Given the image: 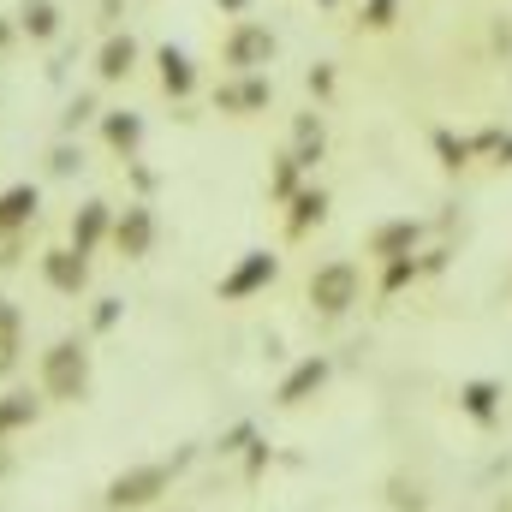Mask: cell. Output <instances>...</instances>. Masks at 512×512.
<instances>
[{
    "label": "cell",
    "mask_w": 512,
    "mask_h": 512,
    "mask_svg": "<svg viewBox=\"0 0 512 512\" xmlns=\"http://www.w3.org/2000/svg\"><path fill=\"white\" fill-rule=\"evenodd\" d=\"M114 322H120V298H96V310H90V328H96V334H108Z\"/></svg>",
    "instance_id": "4316f807"
},
{
    "label": "cell",
    "mask_w": 512,
    "mask_h": 512,
    "mask_svg": "<svg viewBox=\"0 0 512 512\" xmlns=\"http://www.w3.org/2000/svg\"><path fill=\"white\" fill-rule=\"evenodd\" d=\"M0 310H6V304H0Z\"/></svg>",
    "instance_id": "d6a6232c"
},
{
    "label": "cell",
    "mask_w": 512,
    "mask_h": 512,
    "mask_svg": "<svg viewBox=\"0 0 512 512\" xmlns=\"http://www.w3.org/2000/svg\"><path fill=\"white\" fill-rule=\"evenodd\" d=\"M328 376H334V364H328V358H322V352H316V358H304V364H298V370H292V376H286V382L274 387V399H280V405H286V411H298V405H304V399H316V393H322V387H328Z\"/></svg>",
    "instance_id": "52a82bcc"
},
{
    "label": "cell",
    "mask_w": 512,
    "mask_h": 512,
    "mask_svg": "<svg viewBox=\"0 0 512 512\" xmlns=\"http://www.w3.org/2000/svg\"><path fill=\"white\" fill-rule=\"evenodd\" d=\"M131 66H137V42H131V36H108V42H102V54H96L102 84H120V78H131Z\"/></svg>",
    "instance_id": "e0dca14e"
},
{
    "label": "cell",
    "mask_w": 512,
    "mask_h": 512,
    "mask_svg": "<svg viewBox=\"0 0 512 512\" xmlns=\"http://www.w3.org/2000/svg\"><path fill=\"white\" fill-rule=\"evenodd\" d=\"M36 382H42V399H60V405H78L90 393V352L78 340H54L36 364Z\"/></svg>",
    "instance_id": "6da1fadb"
},
{
    "label": "cell",
    "mask_w": 512,
    "mask_h": 512,
    "mask_svg": "<svg viewBox=\"0 0 512 512\" xmlns=\"http://www.w3.org/2000/svg\"><path fill=\"white\" fill-rule=\"evenodd\" d=\"M42 280H48L54 292H66V298H78V292L90 286V262L72 251V245H66V251H48L42 256Z\"/></svg>",
    "instance_id": "9c48e42d"
},
{
    "label": "cell",
    "mask_w": 512,
    "mask_h": 512,
    "mask_svg": "<svg viewBox=\"0 0 512 512\" xmlns=\"http://www.w3.org/2000/svg\"><path fill=\"white\" fill-rule=\"evenodd\" d=\"M435 155H441V167H447V173H459V167H471V137L435 131Z\"/></svg>",
    "instance_id": "44dd1931"
},
{
    "label": "cell",
    "mask_w": 512,
    "mask_h": 512,
    "mask_svg": "<svg viewBox=\"0 0 512 512\" xmlns=\"http://www.w3.org/2000/svg\"><path fill=\"white\" fill-rule=\"evenodd\" d=\"M215 6H221V12H245L251 0H215Z\"/></svg>",
    "instance_id": "f546056e"
},
{
    "label": "cell",
    "mask_w": 512,
    "mask_h": 512,
    "mask_svg": "<svg viewBox=\"0 0 512 512\" xmlns=\"http://www.w3.org/2000/svg\"><path fill=\"white\" fill-rule=\"evenodd\" d=\"M387 501H393V512H429L423 483H411V477H393V483H387Z\"/></svg>",
    "instance_id": "cb8c5ba5"
},
{
    "label": "cell",
    "mask_w": 512,
    "mask_h": 512,
    "mask_svg": "<svg viewBox=\"0 0 512 512\" xmlns=\"http://www.w3.org/2000/svg\"><path fill=\"white\" fill-rule=\"evenodd\" d=\"M274 280H280V256L274 251H245L233 274H221V298H227V304H245V298H256V292H268Z\"/></svg>",
    "instance_id": "277c9868"
},
{
    "label": "cell",
    "mask_w": 512,
    "mask_h": 512,
    "mask_svg": "<svg viewBox=\"0 0 512 512\" xmlns=\"http://www.w3.org/2000/svg\"><path fill=\"white\" fill-rule=\"evenodd\" d=\"M322 149H328L322 120H316V114H298V120H292V161H298V167H316Z\"/></svg>",
    "instance_id": "ac0fdd59"
},
{
    "label": "cell",
    "mask_w": 512,
    "mask_h": 512,
    "mask_svg": "<svg viewBox=\"0 0 512 512\" xmlns=\"http://www.w3.org/2000/svg\"><path fill=\"white\" fill-rule=\"evenodd\" d=\"M102 137H108V149H120V155H137V143H143V120L137 114H102Z\"/></svg>",
    "instance_id": "ffe728a7"
},
{
    "label": "cell",
    "mask_w": 512,
    "mask_h": 512,
    "mask_svg": "<svg viewBox=\"0 0 512 512\" xmlns=\"http://www.w3.org/2000/svg\"><path fill=\"white\" fill-rule=\"evenodd\" d=\"M36 411H42V393H30V387L0 393V441H6V435H18V429H30V423H36Z\"/></svg>",
    "instance_id": "9a60e30c"
},
{
    "label": "cell",
    "mask_w": 512,
    "mask_h": 512,
    "mask_svg": "<svg viewBox=\"0 0 512 512\" xmlns=\"http://www.w3.org/2000/svg\"><path fill=\"white\" fill-rule=\"evenodd\" d=\"M298 179H304V167H298L292 155H280V161H274V173H268V197H274V203H286V197L298 191Z\"/></svg>",
    "instance_id": "7402d4cb"
},
{
    "label": "cell",
    "mask_w": 512,
    "mask_h": 512,
    "mask_svg": "<svg viewBox=\"0 0 512 512\" xmlns=\"http://www.w3.org/2000/svg\"><path fill=\"white\" fill-rule=\"evenodd\" d=\"M417 274H423V268H417V256H393V262H382V298L405 292V286H411Z\"/></svg>",
    "instance_id": "603a6c76"
},
{
    "label": "cell",
    "mask_w": 512,
    "mask_h": 512,
    "mask_svg": "<svg viewBox=\"0 0 512 512\" xmlns=\"http://www.w3.org/2000/svg\"><path fill=\"white\" fill-rule=\"evenodd\" d=\"M286 209H292V215H286V239H304L310 227L328 221V191H322V185H298V191L286 197Z\"/></svg>",
    "instance_id": "30bf717a"
},
{
    "label": "cell",
    "mask_w": 512,
    "mask_h": 512,
    "mask_svg": "<svg viewBox=\"0 0 512 512\" xmlns=\"http://www.w3.org/2000/svg\"><path fill=\"white\" fill-rule=\"evenodd\" d=\"M417 239H423V227H417V221H382V227L370 233V256H376V262L417 256Z\"/></svg>",
    "instance_id": "7c38bea8"
},
{
    "label": "cell",
    "mask_w": 512,
    "mask_h": 512,
    "mask_svg": "<svg viewBox=\"0 0 512 512\" xmlns=\"http://www.w3.org/2000/svg\"><path fill=\"white\" fill-rule=\"evenodd\" d=\"M84 120H96V96H90V90L66 102V131H78V126H84Z\"/></svg>",
    "instance_id": "d4e9b609"
},
{
    "label": "cell",
    "mask_w": 512,
    "mask_h": 512,
    "mask_svg": "<svg viewBox=\"0 0 512 512\" xmlns=\"http://www.w3.org/2000/svg\"><path fill=\"white\" fill-rule=\"evenodd\" d=\"M18 30L36 36V42H54V36H60V6H54V0H24V6H18Z\"/></svg>",
    "instance_id": "d6986e66"
},
{
    "label": "cell",
    "mask_w": 512,
    "mask_h": 512,
    "mask_svg": "<svg viewBox=\"0 0 512 512\" xmlns=\"http://www.w3.org/2000/svg\"><path fill=\"white\" fill-rule=\"evenodd\" d=\"M310 304L322 310V316H346L358 298H364V268L358 262H346V256H334V262H322L316 274H310Z\"/></svg>",
    "instance_id": "7a4b0ae2"
},
{
    "label": "cell",
    "mask_w": 512,
    "mask_h": 512,
    "mask_svg": "<svg viewBox=\"0 0 512 512\" xmlns=\"http://www.w3.org/2000/svg\"><path fill=\"white\" fill-rule=\"evenodd\" d=\"M48 167H54V173L66 179V173H78V167H84V155H78L72 143H54V155H48Z\"/></svg>",
    "instance_id": "484cf974"
},
{
    "label": "cell",
    "mask_w": 512,
    "mask_h": 512,
    "mask_svg": "<svg viewBox=\"0 0 512 512\" xmlns=\"http://www.w3.org/2000/svg\"><path fill=\"white\" fill-rule=\"evenodd\" d=\"M268 60H274V36H268V24L239 18L233 36H227V66H233V72H262Z\"/></svg>",
    "instance_id": "5b68a950"
},
{
    "label": "cell",
    "mask_w": 512,
    "mask_h": 512,
    "mask_svg": "<svg viewBox=\"0 0 512 512\" xmlns=\"http://www.w3.org/2000/svg\"><path fill=\"white\" fill-rule=\"evenodd\" d=\"M108 239L120 245V256H149V245H155V215H149V203H126V215L114 221Z\"/></svg>",
    "instance_id": "ba28073f"
},
{
    "label": "cell",
    "mask_w": 512,
    "mask_h": 512,
    "mask_svg": "<svg viewBox=\"0 0 512 512\" xmlns=\"http://www.w3.org/2000/svg\"><path fill=\"white\" fill-rule=\"evenodd\" d=\"M108 233H114V209H108V203H84V209L72 215V251L78 256H90Z\"/></svg>",
    "instance_id": "8fae6325"
},
{
    "label": "cell",
    "mask_w": 512,
    "mask_h": 512,
    "mask_svg": "<svg viewBox=\"0 0 512 512\" xmlns=\"http://www.w3.org/2000/svg\"><path fill=\"white\" fill-rule=\"evenodd\" d=\"M173 471H179V459H173V465H131V471H120V477L108 483V507L114 512L155 507V501L173 489Z\"/></svg>",
    "instance_id": "3957f363"
},
{
    "label": "cell",
    "mask_w": 512,
    "mask_h": 512,
    "mask_svg": "<svg viewBox=\"0 0 512 512\" xmlns=\"http://www.w3.org/2000/svg\"><path fill=\"white\" fill-rule=\"evenodd\" d=\"M322 6H340V0H322Z\"/></svg>",
    "instance_id": "1f68e13d"
},
{
    "label": "cell",
    "mask_w": 512,
    "mask_h": 512,
    "mask_svg": "<svg viewBox=\"0 0 512 512\" xmlns=\"http://www.w3.org/2000/svg\"><path fill=\"white\" fill-rule=\"evenodd\" d=\"M304 84H310V96H322V102H328V96H334V66H310V78H304Z\"/></svg>",
    "instance_id": "f1b7e54d"
},
{
    "label": "cell",
    "mask_w": 512,
    "mask_h": 512,
    "mask_svg": "<svg viewBox=\"0 0 512 512\" xmlns=\"http://www.w3.org/2000/svg\"><path fill=\"white\" fill-rule=\"evenodd\" d=\"M268 96H274V84H268L262 72H239V84H221V90H215V108L245 120V114H262V108H268Z\"/></svg>",
    "instance_id": "8992f818"
},
{
    "label": "cell",
    "mask_w": 512,
    "mask_h": 512,
    "mask_svg": "<svg viewBox=\"0 0 512 512\" xmlns=\"http://www.w3.org/2000/svg\"><path fill=\"white\" fill-rule=\"evenodd\" d=\"M393 6H399V0H364V24H370V30H387V24H393Z\"/></svg>",
    "instance_id": "83f0119b"
},
{
    "label": "cell",
    "mask_w": 512,
    "mask_h": 512,
    "mask_svg": "<svg viewBox=\"0 0 512 512\" xmlns=\"http://www.w3.org/2000/svg\"><path fill=\"white\" fill-rule=\"evenodd\" d=\"M6 42H12V24H0V48H6Z\"/></svg>",
    "instance_id": "4dcf8cb0"
},
{
    "label": "cell",
    "mask_w": 512,
    "mask_h": 512,
    "mask_svg": "<svg viewBox=\"0 0 512 512\" xmlns=\"http://www.w3.org/2000/svg\"><path fill=\"white\" fill-rule=\"evenodd\" d=\"M36 209H42L36 185H12V191H0V233H24V227L36 221Z\"/></svg>",
    "instance_id": "5bb4252c"
},
{
    "label": "cell",
    "mask_w": 512,
    "mask_h": 512,
    "mask_svg": "<svg viewBox=\"0 0 512 512\" xmlns=\"http://www.w3.org/2000/svg\"><path fill=\"white\" fill-rule=\"evenodd\" d=\"M155 66H161V90H167V96H179V102H185V96L197 90V66H191V54H185V48H173V42H167V48L155 54Z\"/></svg>",
    "instance_id": "4fadbf2b"
},
{
    "label": "cell",
    "mask_w": 512,
    "mask_h": 512,
    "mask_svg": "<svg viewBox=\"0 0 512 512\" xmlns=\"http://www.w3.org/2000/svg\"><path fill=\"white\" fill-rule=\"evenodd\" d=\"M459 405H465L471 423L495 429V417H501V382H465L459 387Z\"/></svg>",
    "instance_id": "2e32d148"
}]
</instances>
